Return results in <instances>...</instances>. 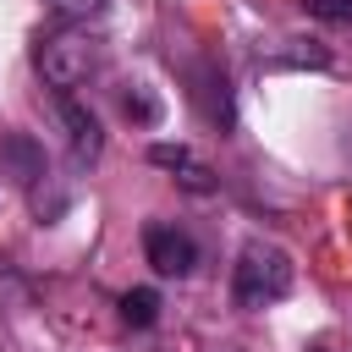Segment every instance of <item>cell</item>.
I'll return each instance as SVG.
<instances>
[{
  "instance_id": "cell-1",
  "label": "cell",
  "mask_w": 352,
  "mask_h": 352,
  "mask_svg": "<svg viewBox=\"0 0 352 352\" xmlns=\"http://www.w3.org/2000/svg\"><path fill=\"white\" fill-rule=\"evenodd\" d=\"M292 292V253L280 242H264L253 236L242 253H236V270H231V302L236 308H270Z\"/></svg>"
},
{
  "instance_id": "cell-2",
  "label": "cell",
  "mask_w": 352,
  "mask_h": 352,
  "mask_svg": "<svg viewBox=\"0 0 352 352\" xmlns=\"http://www.w3.org/2000/svg\"><path fill=\"white\" fill-rule=\"evenodd\" d=\"M94 66H99V38L88 28H77V22H60V28L38 33V44H33V72L55 94H72Z\"/></svg>"
},
{
  "instance_id": "cell-3",
  "label": "cell",
  "mask_w": 352,
  "mask_h": 352,
  "mask_svg": "<svg viewBox=\"0 0 352 352\" xmlns=\"http://www.w3.org/2000/svg\"><path fill=\"white\" fill-rule=\"evenodd\" d=\"M143 258H148L154 275L187 280V275L198 270V242H192V231H182V226H170V220H148V226H143Z\"/></svg>"
},
{
  "instance_id": "cell-4",
  "label": "cell",
  "mask_w": 352,
  "mask_h": 352,
  "mask_svg": "<svg viewBox=\"0 0 352 352\" xmlns=\"http://www.w3.org/2000/svg\"><path fill=\"white\" fill-rule=\"evenodd\" d=\"M192 104L204 110V121H209V126L231 132L236 104H231V77H226V66H220V60H198V66H192Z\"/></svg>"
},
{
  "instance_id": "cell-5",
  "label": "cell",
  "mask_w": 352,
  "mask_h": 352,
  "mask_svg": "<svg viewBox=\"0 0 352 352\" xmlns=\"http://www.w3.org/2000/svg\"><path fill=\"white\" fill-rule=\"evenodd\" d=\"M55 104H60V121H66V148H72V165H77V170H82V165H94V160H99V148H104L99 116H94L77 94H55Z\"/></svg>"
},
{
  "instance_id": "cell-6",
  "label": "cell",
  "mask_w": 352,
  "mask_h": 352,
  "mask_svg": "<svg viewBox=\"0 0 352 352\" xmlns=\"http://www.w3.org/2000/svg\"><path fill=\"white\" fill-rule=\"evenodd\" d=\"M148 165H160V170H170L187 192H214V170L187 148V143H148Z\"/></svg>"
},
{
  "instance_id": "cell-7",
  "label": "cell",
  "mask_w": 352,
  "mask_h": 352,
  "mask_svg": "<svg viewBox=\"0 0 352 352\" xmlns=\"http://www.w3.org/2000/svg\"><path fill=\"white\" fill-rule=\"evenodd\" d=\"M0 165H6L22 187H38V182H44V143H33L28 132H6V138H0Z\"/></svg>"
},
{
  "instance_id": "cell-8",
  "label": "cell",
  "mask_w": 352,
  "mask_h": 352,
  "mask_svg": "<svg viewBox=\"0 0 352 352\" xmlns=\"http://www.w3.org/2000/svg\"><path fill=\"white\" fill-rule=\"evenodd\" d=\"M121 319H126L132 330H148V324L160 319V292H154V286H132V292H121Z\"/></svg>"
},
{
  "instance_id": "cell-9",
  "label": "cell",
  "mask_w": 352,
  "mask_h": 352,
  "mask_svg": "<svg viewBox=\"0 0 352 352\" xmlns=\"http://www.w3.org/2000/svg\"><path fill=\"white\" fill-rule=\"evenodd\" d=\"M121 116H126L132 126H154V121H160V99H154L143 82H132V94H121Z\"/></svg>"
},
{
  "instance_id": "cell-10",
  "label": "cell",
  "mask_w": 352,
  "mask_h": 352,
  "mask_svg": "<svg viewBox=\"0 0 352 352\" xmlns=\"http://www.w3.org/2000/svg\"><path fill=\"white\" fill-rule=\"evenodd\" d=\"M275 66H330V50L314 44V38H292V50L275 55Z\"/></svg>"
},
{
  "instance_id": "cell-11",
  "label": "cell",
  "mask_w": 352,
  "mask_h": 352,
  "mask_svg": "<svg viewBox=\"0 0 352 352\" xmlns=\"http://www.w3.org/2000/svg\"><path fill=\"white\" fill-rule=\"evenodd\" d=\"M302 11L314 22H336V28H352V0H302Z\"/></svg>"
},
{
  "instance_id": "cell-12",
  "label": "cell",
  "mask_w": 352,
  "mask_h": 352,
  "mask_svg": "<svg viewBox=\"0 0 352 352\" xmlns=\"http://www.w3.org/2000/svg\"><path fill=\"white\" fill-rule=\"evenodd\" d=\"M60 22H88L94 11H104V0H44Z\"/></svg>"
}]
</instances>
